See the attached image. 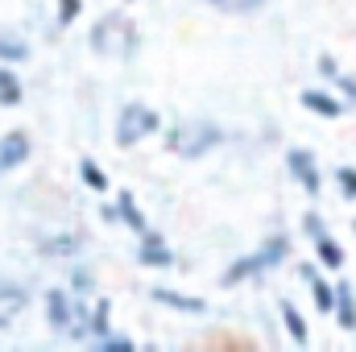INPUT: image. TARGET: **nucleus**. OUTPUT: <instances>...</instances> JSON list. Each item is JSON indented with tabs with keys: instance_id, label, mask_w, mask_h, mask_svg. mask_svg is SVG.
Segmentation results:
<instances>
[{
	"instance_id": "nucleus-1",
	"label": "nucleus",
	"mask_w": 356,
	"mask_h": 352,
	"mask_svg": "<svg viewBox=\"0 0 356 352\" xmlns=\"http://www.w3.org/2000/svg\"><path fill=\"white\" fill-rule=\"evenodd\" d=\"M220 129L211 125V120H186V125H178L166 133V150L178 154V158H203V154H211V145H220Z\"/></svg>"
},
{
	"instance_id": "nucleus-2",
	"label": "nucleus",
	"mask_w": 356,
	"mask_h": 352,
	"mask_svg": "<svg viewBox=\"0 0 356 352\" xmlns=\"http://www.w3.org/2000/svg\"><path fill=\"white\" fill-rule=\"evenodd\" d=\"M286 253H290V237H286V232L269 237L257 253H245L241 262L228 265V273H224V286H236L241 278H253V273H266V269H273V265H282V262H286Z\"/></svg>"
},
{
	"instance_id": "nucleus-3",
	"label": "nucleus",
	"mask_w": 356,
	"mask_h": 352,
	"mask_svg": "<svg viewBox=\"0 0 356 352\" xmlns=\"http://www.w3.org/2000/svg\"><path fill=\"white\" fill-rule=\"evenodd\" d=\"M149 133H158V112L145 108V104H124L120 116H116V145L120 150H133Z\"/></svg>"
},
{
	"instance_id": "nucleus-4",
	"label": "nucleus",
	"mask_w": 356,
	"mask_h": 352,
	"mask_svg": "<svg viewBox=\"0 0 356 352\" xmlns=\"http://www.w3.org/2000/svg\"><path fill=\"white\" fill-rule=\"evenodd\" d=\"M91 46H95V54H116V50H133L137 46V38H133V25H129V17H99L95 21V29H91Z\"/></svg>"
},
{
	"instance_id": "nucleus-5",
	"label": "nucleus",
	"mask_w": 356,
	"mask_h": 352,
	"mask_svg": "<svg viewBox=\"0 0 356 352\" xmlns=\"http://www.w3.org/2000/svg\"><path fill=\"white\" fill-rule=\"evenodd\" d=\"M286 166H290V175L302 182V191L315 199L319 195V186H323V178H319V166H315V158H311V150H286Z\"/></svg>"
},
{
	"instance_id": "nucleus-6",
	"label": "nucleus",
	"mask_w": 356,
	"mask_h": 352,
	"mask_svg": "<svg viewBox=\"0 0 356 352\" xmlns=\"http://www.w3.org/2000/svg\"><path fill=\"white\" fill-rule=\"evenodd\" d=\"M137 262L141 265H154V269H166V265H175L178 257H175V249L149 228V232H141V249H137Z\"/></svg>"
},
{
	"instance_id": "nucleus-7",
	"label": "nucleus",
	"mask_w": 356,
	"mask_h": 352,
	"mask_svg": "<svg viewBox=\"0 0 356 352\" xmlns=\"http://www.w3.org/2000/svg\"><path fill=\"white\" fill-rule=\"evenodd\" d=\"M332 311H336V323L344 332H356V294L348 282H336L332 286Z\"/></svg>"
},
{
	"instance_id": "nucleus-8",
	"label": "nucleus",
	"mask_w": 356,
	"mask_h": 352,
	"mask_svg": "<svg viewBox=\"0 0 356 352\" xmlns=\"http://www.w3.org/2000/svg\"><path fill=\"white\" fill-rule=\"evenodd\" d=\"M149 294H154V303H162V307H170V311H186V315H203V311H207L203 298L182 294V290H170V286H154Z\"/></svg>"
},
{
	"instance_id": "nucleus-9",
	"label": "nucleus",
	"mask_w": 356,
	"mask_h": 352,
	"mask_svg": "<svg viewBox=\"0 0 356 352\" xmlns=\"http://www.w3.org/2000/svg\"><path fill=\"white\" fill-rule=\"evenodd\" d=\"M25 158H29V137H25L21 129L4 133V137H0V175L13 170V166H21Z\"/></svg>"
},
{
	"instance_id": "nucleus-10",
	"label": "nucleus",
	"mask_w": 356,
	"mask_h": 352,
	"mask_svg": "<svg viewBox=\"0 0 356 352\" xmlns=\"http://www.w3.org/2000/svg\"><path fill=\"white\" fill-rule=\"evenodd\" d=\"M298 104H302V108H311V112H319L323 120H336V116L344 112V104H340L336 95H327L323 88H307L302 95H298Z\"/></svg>"
},
{
	"instance_id": "nucleus-11",
	"label": "nucleus",
	"mask_w": 356,
	"mask_h": 352,
	"mask_svg": "<svg viewBox=\"0 0 356 352\" xmlns=\"http://www.w3.org/2000/svg\"><path fill=\"white\" fill-rule=\"evenodd\" d=\"M83 249V237H75V232H50V237H42V253L46 257H75Z\"/></svg>"
},
{
	"instance_id": "nucleus-12",
	"label": "nucleus",
	"mask_w": 356,
	"mask_h": 352,
	"mask_svg": "<svg viewBox=\"0 0 356 352\" xmlns=\"http://www.w3.org/2000/svg\"><path fill=\"white\" fill-rule=\"evenodd\" d=\"M277 311H282V323H286L290 340H294L298 349H307V344H311V332H307V319L298 315V307H294L290 298H282V303H277Z\"/></svg>"
},
{
	"instance_id": "nucleus-13",
	"label": "nucleus",
	"mask_w": 356,
	"mask_h": 352,
	"mask_svg": "<svg viewBox=\"0 0 356 352\" xmlns=\"http://www.w3.org/2000/svg\"><path fill=\"white\" fill-rule=\"evenodd\" d=\"M116 220H120V224H129L137 237H141V232H149V224H145V216H141V207H137V199H133L129 191H120V195H116Z\"/></svg>"
},
{
	"instance_id": "nucleus-14",
	"label": "nucleus",
	"mask_w": 356,
	"mask_h": 352,
	"mask_svg": "<svg viewBox=\"0 0 356 352\" xmlns=\"http://www.w3.org/2000/svg\"><path fill=\"white\" fill-rule=\"evenodd\" d=\"M46 311H50V328L54 332L71 328V298H67V290H50L46 294Z\"/></svg>"
},
{
	"instance_id": "nucleus-15",
	"label": "nucleus",
	"mask_w": 356,
	"mask_h": 352,
	"mask_svg": "<svg viewBox=\"0 0 356 352\" xmlns=\"http://www.w3.org/2000/svg\"><path fill=\"white\" fill-rule=\"evenodd\" d=\"M298 273H302V278L311 282V294H315V307H319V311L327 315V311H332V282H323V278H319V269H315L311 262H307V265H298Z\"/></svg>"
},
{
	"instance_id": "nucleus-16",
	"label": "nucleus",
	"mask_w": 356,
	"mask_h": 352,
	"mask_svg": "<svg viewBox=\"0 0 356 352\" xmlns=\"http://www.w3.org/2000/svg\"><path fill=\"white\" fill-rule=\"evenodd\" d=\"M315 257H319V265H327V269H344V249L323 232V237H315Z\"/></svg>"
},
{
	"instance_id": "nucleus-17",
	"label": "nucleus",
	"mask_w": 356,
	"mask_h": 352,
	"mask_svg": "<svg viewBox=\"0 0 356 352\" xmlns=\"http://www.w3.org/2000/svg\"><path fill=\"white\" fill-rule=\"evenodd\" d=\"M21 95H25L21 79H17V75L8 71V63H4V67H0V104H4V108H17V104H21Z\"/></svg>"
},
{
	"instance_id": "nucleus-18",
	"label": "nucleus",
	"mask_w": 356,
	"mask_h": 352,
	"mask_svg": "<svg viewBox=\"0 0 356 352\" xmlns=\"http://www.w3.org/2000/svg\"><path fill=\"white\" fill-rule=\"evenodd\" d=\"M108 315H112V303L95 298V307L88 311V336H104L108 332Z\"/></svg>"
},
{
	"instance_id": "nucleus-19",
	"label": "nucleus",
	"mask_w": 356,
	"mask_h": 352,
	"mask_svg": "<svg viewBox=\"0 0 356 352\" xmlns=\"http://www.w3.org/2000/svg\"><path fill=\"white\" fill-rule=\"evenodd\" d=\"M25 58H29L25 42L13 38V33H0V63H25Z\"/></svg>"
},
{
	"instance_id": "nucleus-20",
	"label": "nucleus",
	"mask_w": 356,
	"mask_h": 352,
	"mask_svg": "<svg viewBox=\"0 0 356 352\" xmlns=\"http://www.w3.org/2000/svg\"><path fill=\"white\" fill-rule=\"evenodd\" d=\"M79 178L88 182L91 191H99V195H104V191L112 186V182H108V175H104V170H99V166H95L91 158H79Z\"/></svg>"
},
{
	"instance_id": "nucleus-21",
	"label": "nucleus",
	"mask_w": 356,
	"mask_h": 352,
	"mask_svg": "<svg viewBox=\"0 0 356 352\" xmlns=\"http://www.w3.org/2000/svg\"><path fill=\"white\" fill-rule=\"evenodd\" d=\"M83 13V0H58V25H75Z\"/></svg>"
},
{
	"instance_id": "nucleus-22",
	"label": "nucleus",
	"mask_w": 356,
	"mask_h": 352,
	"mask_svg": "<svg viewBox=\"0 0 356 352\" xmlns=\"http://www.w3.org/2000/svg\"><path fill=\"white\" fill-rule=\"evenodd\" d=\"M336 182H340V195L344 199H356V166H340L336 170Z\"/></svg>"
},
{
	"instance_id": "nucleus-23",
	"label": "nucleus",
	"mask_w": 356,
	"mask_h": 352,
	"mask_svg": "<svg viewBox=\"0 0 356 352\" xmlns=\"http://www.w3.org/2000/svg\"><path fill=\"white\" fill-rule=\"evenodd\" d=\"M91 286H95V282H91L88 269H75V273H71V290H75L79 298H83V294H91Z\"/></svg>"
},
{
	"instance_id": "nucleus-24",
	"label": "nucleus",
	"mask_w": 356,
	"mask_h": 352,
	"mask_svg": "<svg viewBox=\"0 0 356 352\" xmlns=\"http://www.w3.org/2000/svg\"><path fill=\"white\" fill-rule=\"evenodd\" d=\"M99 349H104V352H112V349L129 352V349H133V340H124V336H108V332H104V336H99Z\"/></svg>"
},
{
	"instance_id": "nucleus-25",
	"label": "nucleus",
	"mask_w": 356,
	"mask_h": 352,
	"mask_svg": "<svg viewBox=\"0 0 356 352\" xmlns=\"http://www.w3.org/2000/svg\"><path fill=\"white\" fill-rule=\"evenodd\" d=\"M332 79H336V88H344V91H348V99L356 104V79H353V75H340V71H336Z\"/></svg>"
},
{
	"instance_id": "nucleus-26",
	"label": "nucleus",
	"mask_w": 356,
	"mask_h": 352,
	"mask_svg": "<svg viewBox=\"0 0 356 352\" xmlns=\"http://www.w3.org/2000/svg\"><path fill=\"white\" fill-rule=\"evenodd\" d=\"M302 228H307V237H311V241H315V237H323V224H319V216H315V211L302 220Z\"/></svg>"
},
{
	"instance_id": "nucleus-27",
	"label": "nucleus",
	"mask_w": 356,
	"mask_h": 352,
	"mask_svg": "<svg viewBox=\"0 0 356 352\" xmlns=\"http://www.w3.org/2000/svg\"><path fill=\"white\" fill-rule=\"evenodd\" d=\"M99 216H104V220L112 224V220H116V203H104V207H99Z\"/></svg>"
},
{
	"instance_id": "nucleus-28",
	"label": "nucleus",
	"mask_w": 356,
	"mask_h": 352,
	"mask_svg": "<svg viewBox=\"0 0 356 352\" xmlns=\"http://www.w3.org/2000/svg\"><path fill=\"white\" fill-rule=\"evenodd\" d=\"M228 4H236V8H257L261 0H228Z\"/></svg>"
},
{
	"instance_id": "nucleus-29",
	"label": "nucleus",
	"mask_w": 356,
	"mask_h": 352,
	"mask_svg": "<svg viewBox=\"0 0 356 352\" xmlns=\"http://www.w3.org/2000/svg\"><path fill=\"white\" fill-rule=\"evenodd\" d=\"M4 323H8V315H0V328H4Z\"/></svg>"
},
{
	"instance_id": "nucleus-30",
	"label": "nucleus",
	"mask_w": 356,
	"mask_h": 352,
	"mask_svg": "<svg viewBox=\"0 0 356 352\" xmlns=\"http://www.w3.org/2000/svg\"><path fill=\"white\" fill-rule=\"evenodd\" d=\"M211 4H228V0H211Z\"/></svg>"
}]
</instances>
